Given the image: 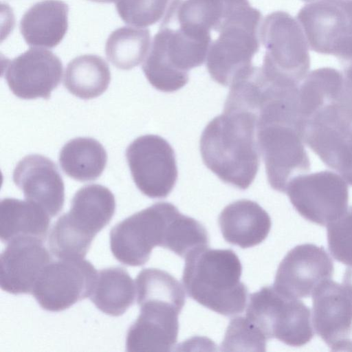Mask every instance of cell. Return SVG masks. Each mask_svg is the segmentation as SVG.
<instances>
[{
	"label": "cell",
	"instance_id": "1",
	"mask_svg": "<svg viewBox=\"0 0 352 352\" xmlns=\"http://www.w3.org/2000/svg\"><path fill=\"white\" fill-rule=\"evenodd\" d=\"M199 148L204 164L221 180L247 189L260 164L256 116L243 109L224 108L204 129Z\"/></svg>",
	"mask_w": 352,
	"mask_h": 352
},
{
	"label": "cell",
	"instance_id": "2",
	"mask_svg": "<svg viewBox=\"0 0 352 352\" xmlns=\"http://www.w3.org/2000/svg\"><path fill=\"white\" fill-rule=\"evenodd\" d=\"M211 43L210 34L168 7L142 65L144 75L157 90L177 91L188 82V71L204 63Z\"/></svg>",
	"mask_w": 352,
	"mask_h": 352
},
{
	"label": "cell",
	"instance_id": "3",
	"mask_svg": "<svg viewBox=\"0 0 352 352\" xmlns=\"http://www.w3.org/2000/svg\"><path fill=\"white\" fill-rule=\"evenodd\" d=\"M242 265L230 249L192 251L185 257L182 283L188 296L204 307L225 316L243 311L248 288L241 282Z\"/></svg>",
	"mask_w": 352,
	"mask_h": 352
},
{
	"label": "cell",
	"instance_id": "4",
	"mask_svg": "<svg viewBox=\"0 0 352 352\" xmlns=\"http://www.w3.org/2000/svg\"><path fill=\"white\" fill-rule=\"evenodd\" d=\"M261 20V12L248 0H234L228 7L212 31L218 36L212 41L206 58L208 73L215 82L230 87L254 67L252 58L260 47Z\"/></svg>",
	"mask_w": 352,
	"mask_h": 352
},
{
	"label": "cell",
	"instance_id": "5",
	"mask_svg": "<svg viewBox=\"0 0 352 352\" xmlns=\"http://www.w3.org/2000/svg\"><path fill=\"white\" fill-rule=\"evenodd\" d=\"M268 339L301 346L314 336L311 312L301 300L265 286L250 295L245 316Z\"/></svg>",
	"mask_w": 352,
	"mask_h": 352
},
{
	"label": "cell",
	"instance_id": "6",
	"mask_svg": "<svg viewBox=\"0 0 352 352\" xmlns=\"http://www.w3.org/2000/svg\"><path fill=\"white\" fill-rule=\"evenodd\" d=\"M260 36L266 50L262 67L300 85L310 67L308 42L300 24L285 12H274L261 23Z\"/></svg>",
	"mask_w": 352,
	"mask_h": 352
},
{
	"label": "cell",
	"instance_id": "7",
	"mask_svg": "<svg viewBox=\"0 0 352 352\" xmlns=\"http://www.w3.org/2000/svg\"><path fill=\"white\" fill-rule=\"evenodd\" d=\"M256 140L274 190L285 192L291 179L310 170L302 133L296 125L282 122L257 124Z\"/></svg>",
	"mask_w": 352,
	"mask_h": 352
},
{
	"label": "cell",
	"instance_id": "8",
	"mask_svg": "<svg viewBox=\"0 0 352 352\" xmlns=\"http://www.w3.org/2000/svg\"><path fill=\"white\" fill-rule=\"evenodd\" d=\"M175 206L157 202L124 219L110 232L113 256L129 266H141L155 246L164 248L166 228Z\"/></svg>",
	"mask_w": 352,
	"mask_h": 352
},
{
	"label": "cell",
	"instance_id": "9",
	"mask_svg": "<svg viewBox=\"0 0 352 352\" xmlns=\"http://www.w3.org/2000/svg\"><path fill=\"white\" fill-rule=\"evenodd\" d=\"M285 192L303 218L322 226L338 219L347 209V182L331 170L296 175L288 182Z\"/></svg>",
	"mask_w": 352,
	"mask_h": 352
},
{
	"label": "cell",
	"instance_id": "10",
	"mask_svg": "<svg viewBox=\"0 0 352 352\" xmlns=\"http://www.w3.org/2000/svg\"><path fill=\"white\" fill-rule=\"evenodd\" d=\"M113 194L100 184H89L74 195L71 208L53 228L69 245L87 252L96 235L111 221L116 210Z\"/></svg>",
	"mask_w": 352,
	"mask_h": 352
},
{
	"label": "cell",
	"instance_id": "11",
	"mask_svg": "<svg viewBox=\"0 0 352 352\" xmlns=\"http://www.w3.org/2000/svg\"><path fill=\"white\" fill-rule=\"evenodd\" d=\"M126 158L142 193L160 199L171 192L178 171L175 151L164 138L151 134L138 137L126 148Z\"/></svg>",
	"mask_w": 352,
	"mask_h": 352
},
{
	"label": "cell",
	"instance_id": "12",
	"mask_svg": "<svg viewBox=\"0 0 352 352\" xmlns=\"http://www.w3.org/2000/svg\"><path fill=\"white\" fill-rule=\"evenodd\" d=\"M97 271L84 258L51 261L36 280L32 294L49 311H61L89 297Z\"/></svg>",
	"mask_w": 352,
	"mask_h": 352
},
{
	"label": "cell",
	"instance_id": "13",
	"mask_svg": "<svg viewBox=\"0 0 352 352\" xmlns=\"http://www.w3.org/2000/svg\"><path fill=\"white\" fill-rule=\"evenodd\" d=\"M311 50L336 56L352 38V0H318L305 5L298 14Z\"/></svg>",
	"mask_w": 352,
	"mask_h": 352
},
{
	"label": "cell",
	"instance_id": "14",
	"mask_svg": "<svg viewBox=\"0 0 352 352\" xmlns=\"http://www.w3.org/2000/svg\"><path fill=\"white\" fill-rule=\"evenodd\" d=\"M333 272V262L322 246L300 244L290 250L280 263L273 286L286 296L307 298L331 279Z\"/></svg>",
	"mask_w": 352,
	"mask_h": 352
},
{
	"label": "cell",
	"instance_id": "15",
	"mask_svg": "<svg viewBox=\"0 0 352 352\" xmlns=\"http://www.w3.org/2000/svg\"><path fill=\"white\" fill-rule=\"evenodd\" d=\"M3 74L10 89L18 98L49 99L61 80L63 64L51 51L32 47L8 60Z\"/></svg>",
	"mask_w": 352,
	"mask_h": 352
},
{
	"label": "cell",
	"instance_id": "16",
	"mask_svg": "<svg viewBox=\"0 0 352 352\" xmlns=\"http://www.w3.org/2000/svg\"><path fill=\"white\" fill-rule=\"evenodd\" d=\"M313 325L331 351H352V299L333 280L322 283L312 294Z\"/></svg>",
	"mask_w": 352,
	"mask_h": 352
},
{
	"label": "cell",
	"instance_id": "17",
	"mask_svg": "<svg viewBox=\"0 0 352 352\" xmlns=\"http://www.w3.org/2000/svg\"><path fill=\"white\" fill-rule=\"evenodd\" d=\"M140 312L126 337L127 351H170L177 340L182 309L160 300L139 305Z\"/></svg>",
	"mask_w": 352,
	"mask_h": 352
},
{
	"label": "cell",
	"instance_id": "18",
	"mask_svg": "<svg viewBox=\"0 0 352 352\" xmlns=\"http://www.w3.org/2000/svg\"><path fill=\"white\" fill-rule=\"evenodd\" d=\"M1 288L14 294H31L45 267L52 261L43 241L19 237L8 243L1 252Z\"/></svg>",
	"mask_w": 352,
	"mask_h": 352
},
{
	"label": "cell",
	"instance_id": "19",
	"mask_svg": "<svg viewBox=\"0 0 352 352\" xmlns=\"http://www.w3.org/2000/svg\"><path fill=\"white\" fill-rule=\"evenodd\" d=\"M12 179L25 199L40 206L51 217L63 209L64 182L50 159L38 154L25 156L16 166Z\"/></svg>",
	"mask_w": 352,
	"mask_h": 352
},
{
	"label": "cell",
	"instance_id": "20",
	"mask_svg": "<svg viewBox=\"0 0 352 352\" xmlns=\"http://www.w3.org/2000/svg\"><path fill=\"white\" fill-rule=\"evenodd\" d=\"M218 222L225 241L241 248L263 242L272 226L268 213L258 204L249 199L237 200L226 206Z\"/></svg>",
	"mask_w": 352,
	"mask_h": 352
},
{
	"label": "cell",
	"instance_id": "21",
	"mask_svg": "<svg viewBox=\"0 0 352 352\" xmlns=\"http://www.w3.org/2000/svg\"><path fill=\"white\" fill-rule=\"evenodd\" d=\"M68 6L61 0H43L31 6L20 21L26 43L33 47L53 48L68 28Z\"/></svg>",
	"mask_w": 352,
	"mask_h": 352
},
{
	"label": "cell",
	"instance_id": "22",
	"mask_svg": "<svg viewBox=\"0 0 352 352\" xmlns=\"http://www.w3.org/2000/svg\"><path fill=\"white\" fill-rule=\"evenodd\" d=\"M50 216L36 204L28 200L5 198L0 203V238L8 243L19 237L45 241Z\"/></svg>",
	"mask_w": 352,
	"mask_h": 352
},
{
	"label": "cell",
	"instance_id": "23",
	"mask_svg": "<svg viewBox=\"0 0 352 352\" xmlns=\"http://www.w3.org/2000/svg\"><path fill=\"white\" fill-rule=\"evenodd\" d=\"M135 296V285L128 272L111 267L97 273L89 298L102 312L119 316L133 304Z\"/></svg>",
	"mask_w": 352,
	"mask_h": 352
},
{
	"label": "cell",
	"instance_id": "24",
	"mask_svg": "<svg viewBox=\"0 0 352 352\" xmlns=\"http://www.w3.org/2000/svg\"><path fill=\"white\" fill-rule=\"evenodd\" d=\"M58 160L67 176L79 182H88L101 175L107 165V154L96 140L79 137L63 146Z\"/></svg>",
	"mask_w": 352,
	"mask_h": 352
},
{
	"label": "cell",
	"instance_id": "25",
	"mask_svg": "<svg viewBox=\"0 0 352 352\" xmlns=\"http://www.w3.org/2000/svg\"><path fill=\"white\" fill-rule=\"evenodd\" d=\"M110 80L111 73L106 61L97 55L85 54L68 63L63 84L72 94L89 100L102 94Z\"/></svg>",
	"mask_w": 352,
	"mask_h": 352
},
{
	"label": "cell",
	"instance_id": "26",
	"mask_svg": "<svg viewBox=\"0 0 352 352\" xmlns=\"http://www.w3.org/2000/svg\"><path fill=\"white\" fill-rule=\"evenodd\" d=\"M343 85V74L332 67H321L307 74L299 85V109L303 127L316 112L339 98Z\"/></svg>",
	"mask_w": 352,
	"mask_h": 352
},
{
	"label": "cell",
	"instance_id": "27",
	"mask_svg": "<svg viewBox=\"0 0 352 352\" xmlns=\"http://www.w3.org/2000/svg\"><path fill=\"white\" fill-rule=\"evenodd\" d=\"M151 35L147 29L124 26L115 30L105 44V54L109 62L118 69L129 70L146 57Z\"/></svg>",
	"mask_w": 352,
	"mask_h": 352
},
{
	"label": "cell",
	"instance_id": "28",
	"mask_svg": "<svg viewBox=\"0 0 352 352\" xmlns=\"http://www.w3.org/2000/svg\"><path fill=\"white\" fill-rule=\"evenodd\" d=\"M267 339L245 316L232 318L221 345L223 351H265Z\"/></svg>",
	"mask_w": 352,
	"mask_h": 352
},
{
	"label": "cell",
	"instance_id": "29",
	"mask_svg": "<svg viewBox=\"0 0 352 352\" xmlns=\"http://www.w3.org/2000/svg\"><path fill=\"white\" fill-rule=\"evenodd\" d=\"M168 2L169 0H118L116 7L126 24L145 28L164 17Z\"/></svg>",
	"mask_w": 352,
	"mask_h": 352
},
{
	"label": "cell",
	"instance_id": "30",
	"mask_svg": "<svg viewBox=\"0 0 352 352\" xmlns=\"http://www.w3.org/2000/svg\"><path fill=\"white\" fill-rule=\"evenodd\" d=\"M327 243L333 258L352 266V206L327 226Z\"/></svg>",
	"mask_w": 352,
	"mask_h": 352
},
{
	"label": "cell",
	"instance_id": "31",
	"mask_svg": "<svg viewBox=\"0 0 352 352\" xmlns=\"http://www.w3.org/2000/svg\"><path fill=\"white\" fill-rule=\"evenodd\" d=\"M336 57L342 67L344 78L352 80V41Z\"/></svg>",
	"mask_w": 352,
	"mask_h": 352
},
{
	"label": "cell",
	"instance_id": "32",
	"mask_svg": "<svg viewBox=\"0 0 352 352\" xmlns=\"http://www.w3.org/2000/svg\"><path fill=\"white\" fill-rule=\"evenodd\" d=\"M343 286L352 299V266L346 269L343 276Z\"/></svg>",
	"mask_w": 352,
	"mask_h": 352
},
{
	"label": "cell",
	"instance_id": "33",
	"mask_svg": "<svg viewBox=\"0 0 352 352\" xmlns=\"http://www.w3.org/2000/svg\"><path fill=\"white\" fill-rule=\"evenodd\" d=\"M90 1H92V2H96V3H113V2H116L118 0H89Z\"/></svg>",
	"mask_w": 352,
	"mask_h": 352
},
{
	"label": "cell",
	"instance_id": "34",
	"mask_svg": "<svg viewBox=\"0 0 352 352\" xmlns=\"http://www.w3.org/2000/svg\"><path fill=\"white\" fill-rule=\"evenodd\" d=\"M304 1H315V0H302Z\"/></svg>",
	"mask_w": 352,
	"mask_h": 352
}]
</instances>
